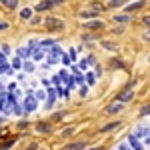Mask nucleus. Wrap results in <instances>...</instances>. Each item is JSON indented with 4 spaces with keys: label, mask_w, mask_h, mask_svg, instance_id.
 Masks as SVG:
<instances>
[{
    "label": "nucleus",
    "mask_w": 150,
    "mask_h": 150,
    "mask_svg": "<svg viewBox=\"0 0 150 150\" xmlns=\"http://www.w3.org/2000/svg\"><path fill=\"white\" fill-rule=\"evenodd\" d=\"M38 98H36V94H32V92H28V96L24 98V112L26 114H30V112H34L36 108H38V102H36Z\"/></svg>",
    "instance_id": "obj_1"
},
{
    "label": "nucleus",
    "mask_w": 150,
    "mask_h": 150,
    "mask_svg": "<svg viewBox=\"0 0 150 150\" xmlns=\"http://www.w3.org/2000/svg\"><path fill=\"white\" fill-rule=\"evenodd\" d=\"M62 50L58 46H52V50L48 52V64H58V60H62Z\"/></svg>",
    "instance_id": "obj_2"
},
{
    "label": "nucleus",
    "mask_w": 150,
    "mask_h": 150,
    "mask_svg": "<svg viewBox=\"0 0 150 150\" xmlns=\"http://www.w3.org/2000/svg\"><path fill=\"white\" fill-rule=\"evenodd\" d=\"M132 98H134V90H132V86H128L124 92H120L118 96H116V100H118V102H122V104L128 102V100H132Z\"/></svg>",
    "instance_id": "obj_3"
},
{
    "label": "nucleus",
    "mask_w": 150,
    "mask_h": 150,
    "mask_svg": "<svg viewBox=\"0 0 150 150\" xmlns=\"http://www.w3.org/2000/svg\"><path fill=\"white\" fill-rule=\"evenodd\" d=\"M128 144L132 146V150H146L142 146V142H140V138L136 134H130V136H128Z\"/></svg>",
    "instance_id": "obj_4"
},
{
    "label": "nucleus",
    "mask_w": 150,
    "mask_h": 150,
    "mask_svg": "<svg viewBox=\"0 0 150 150\" xmlns=\"http://www.w3.org/2000/svg\"><path fill=\"white\" fill-rule=\"evenodd\" d=\"M0 72L2 74H12V66H10V62L6 60L4 54H0Z\"/></svg>",
    "instance_id": "obj_5"
},
{
    "label": "nucleus",
    "mask_w": 150,
    "mask_h": 150,
    "mask_svg": "<svg viewBox=\"0 0 150 150\" xmlns=\"http://www.w3.org/2000/svg\"><path fill=\"white\" fill-rule=\"evenodd\" d=\"M56 96H58V90H56V88H48V96H46V98H48L46 108H48V110L54 106V102H56Z\"/></svg>",
    "instance_id": "obj_6"
},
{
    "label": "nucleus",
    "mask_w": 150,
    "mask_h": 150,
    "mask_svg": "<svg viewBox=\"0 0 150 150\" xmlns=\"http://www.w3.org/2000/svg\"><path fill=\"white\" fill-rule=\"evenodd\" d=\"M46 26L50 28V30H62V28H64L62 20H58V18H48V20H46Z\"/></svg>",
    "instance_id": "obj_7"
},
{
    "label": "nucleus",
    "mask_w": 150,
    "mask_h": 150,
    "mask_svg": "<svg viewBox=\"0 0 150 150\" xmlns=\"http://www.w3.org/2000/svg\"><path fill=\"white\" fill-rule=\"evenodd\" d=\"M134 134H136L138 138H148V136H150V128H148V126H144V124H140V126H136Z\"/></svg>",
    "instance_id": "obj_8"
},
{
    "label": "nucleus",
    "mask_w": 150,
    "mask_h": 150,
    "mask_svg": "<svg viewBox=\"0 0 150 150\" xmlns=\"http://www.w3.org/2000/svg\"><path fill=\"white\" fill-rule=\"evenodd\" d=\"M84 28L86 30H102L104 22L102 20H92V22H84Z\"/></svg>",
    "instance_id": "obj_9"
},
{
    "label": "nucleus",
    "mask_w": 150,
    "mask_h": 150,
    "mask_svg": "<svg viewBox=\"0 0 150 150\" xmlns=\"http://www.w3.org/2000/svg\"><path fill=\"white\" fill-rule=\"evenodd\" d=\"M60 0H46V2H40L38 6H36V10L38 12H42V10H48V8H52L54 4H58Z\"/></svg>",
    "instance_id": "obj_10"
},
{
    "label": "nucleus",
    "mask_w": 150,
    "mask_h": 150,
    "mask_svg": "<svg viewBox=\"0 0 150 150\" xmlns=\"http://www.w3.org/2000/svg\"><path fill=\"white\" fill-rule=\"evenodd\" d=\"M122 106H124V104L116 100L114 104H110V106L106 108V114H116V112H120V110H122Z\"/></svg>",
    "instance_id": "obj_11"
},
{
    "label": "nucleus",
    "mask_w": 150,
    "mask_h": 150,
    "mask_svg": "<svg viewBox=\"0 0 150 150\" xmlns=\"http://www.w3.org/2000/svg\"><path fill=\"white\" fill-rule=\"evenodd\" d=\"M86 144L88 142H84V140H80V142H74V144H68L64 150H84L86 148Z\"/></svg>",
    "instance_id": "obj_12"
},
{
    "label": "nucleus",
    "mask_w": 150,
    "mask_h": 150,
    "mask_svg": "<svg viewBox=\"0 0 150 150\" xmlns=\"http://www.w3.org/2000/svg\"><path fill=\"white\" fill-rule=\"evenodd\" d=\"M32 54H34V50H32L30 46H26V48H20V50H18V58H30Z\"/></svg>",
    "instance_id": "obj_13"
},
{
    "label": "nucleus",
    "mask_w": 150,
    "mask_h": 150,
    "mask_svg": "<svg viewBox=\"0 0 150 150\" xmlns=\"http://www.w3.org/2000/svg\"><path fill=\"white\" fill-rule=\"evenodd\" d=\"M44 54H46V52H44V48H42V46H36L34 48V54H32V60L38 62V60H42V58H44Z\"/></svg>",
    "instance_id": "obj_14"
},
{
    "label": "nucleus",
    "mask_w": 150,
    "mask_h": 150,
    "mask_svg": "<svg viewBox=\"0 0 150 150\" xmlns=\"http://www.w3.org/2000/svg\"><path fill=\"white\" fill-rule=\"evenodd\" d=\"M144 6V0H136V2H132L130 6H126V10L128 12H136V10H140Z\"/></svg>",
    "instance_id": "obj_15"
},
{
    "label": "nucleus",
    "mask_w": 150,
    "mask_h": 150,
    "mask_svg": "<svg viewBox=\"0 0 150 150\" xmlns=\"http://www.w3.org/2000/svg\"><path fill=\"white\" fill-rule=\"evenodd\" d=\"M114 22L126 24V22H130V16H128V14H116V16H114Z\"/></svg>",
    "instance_id": "obj_16"
},
{
    "label": "nucleus",
    "mask_w": 150,
    "mask_h": 150,
    "mask_svg": "<svg viewBox=\"0 0 150 150\" xmlns=\"http://www.w3.org/2000/svg\"><path fill=\"white\" fill-rule=\"evenodd\" d=\"M116 128H120V122H112V124H106L104 128H100V132H110V130H116Z\"/></svg>",
    "instance_id": "obj_17"
},
{
    "label": "nucleus",
    "mask_w": 150,
    "mask_h": 150,
    "mask_svg": "<svg viewBox=\"0 0 150 150\" xmlns=\"http://www.w3.org/2000/svg\"><path fill=\"white\" fill-rule=\"evenodd\" d=\"M2 2V6H6V8H16L18 6V0H0Z\"/></svg>",
    "instance_id": "obj_18"
},
{
    "label": "nucleus",
    "mask_w": 150,
    "mask_h": 150,
    "mask_svg": "<svg viewBox=\"0 0 150 150\" xmlns=\"http://www.w3.org/2000/svg\"><path fill=\"white\" fill-rule=\"evenodd\" d=\"M12 68H14V70L24 68V62H22V58H14V60H12Z\"/></svg>",
    "instance_id": "obj_19"
},
{
    "label": "nucleus",
    "mask_w": 150,
    "mask_h": 150,
    "mask_svg": "<svg viewBox=\"0 0 150 150\" xmlns=\"http://www.w3.org/2000/svg\"><path fill=\"white\" fill-rule=\"evenodd\" d=\"M128 0H110L108 2V8H116V6H122V4H126Z\"/></svg>",
    "instance_id": "obj_20"
},
{
    "label": "nucleus",
    "mask_w": 150,
    "mask_h": 150,
    "mask_svg": "<svg viewBox=\"0 0 150 150\" xmlns=\"http://www.w3.org/2000/svg\"><path fill=\"white\" fill-rule=\"evenodd\" d=\"M102 46L106 48V50H110V52H116V50H118V46H116L114 42H102Z\"/></svg>",
    "instance_id": "obj_21"
},
{
    "label": "nucleus",
    "mask_w": 150,
    "mask_h": 150,
    "mask_svg": "<svg viewBox=\"0 0 150 150\" xmlns=\"http://www.w3.org/2000/svg\"><path fill=\"white\" fill-rule=\"evenodd\" d=\"M20 16H22L24 20H30V18H32V10H30V8H24V10L20 12Z\"/></svg>",
    "instance_id": "obj_22"
},
{
    "label": "nucleus",
    "mask_w": 150,
    "mask_h": 150,
    "mask_svg": "<svg viewBox=\"0 0 150 150\" xmlns=\"http://www.w3.org/2000/svg\"><path fill=\"white\" fill-rule=\"evenodd\" d=\"M94 82H96V74H92V72H88V74H86V84H88V86H92Z\"/></svg>",
    "instance_id": "obj_23"
},
{
    "label": "nucleus",
    "mask_w": 150,
    "mask_h": 150,
    "mask_svg": "<svg viewBox=\"0 0 150 150\" xmlns=\"http://www.w3.org/2000/svg\"><path fill=\"white\" fill-rule=\"evenodd\" d=\"M92 16H96V10H84V12H80V18H92Z\"/></svg>",
    "instance_id": "obj_24"
},
{
    "label": "nucleus",
    "mask_w": 150,
    "mask_h": 150,
    "mask_svg": "<svg viewBox=\"0 0 150 150\" xmlns=\"http://www.w3.org/2000/svg\"><path fill=\"white\" fill-rule=\"evenodd\" d=\"M36 130H40V132H48V130H50V126H48V124H44V122H40V124H36Z\"/></svg>",
    "instance_id": "obj_25"
},
{
    "label": "nucleus",
    "mask_w": 150,
    "mask_h": 150,
    "mask_svg": "<svg viewBox=\"0 0 150 150\" xmlns=\"http://www.w3.org/2000/svg\"><path fill=\"white\" fill-rule=\"evenodd\" d=\"M150 114V104L148 106H142V108H140V116H148Z\"/></svg>",
    "instance_id": "obj_26"
},
{
    "label": "nucleus",
    "mask_w": 150,
    "mask_h": 150,
    "mask_svg": "<svg viewBox=\"0 0 150 150\" xmlns=\"http://www.w3.org/2000/svg\"><path fill=\"white\" fill-rule=\"evenodd\" d=\"M40 46L46 48V46H56V42L54 40H44V42H40Z\"/></svg>",
    "instance_id": "obj_27"
},
{
    "label": "nucleus",
    "mask_w": 150,
    "mask_h": 150,
    "mask_svg": "<svg viewBox=\"0 0 150 150\" xmlns=\"http://www.w3.org/2000/svg\"><path fill=\"white\" fill-rule=\"evenodd\" d=\"M116 150H132V146H130L128 142H122V144H120V146H118Z\"/></svg>",
    "instance_id": "obj_28"
},
{
    "label": "nucleus",
    "mask_w": 150,
    "mask_h": 150,
    "mask_svg": "<svg viewBox=\"0 0 150 150\" xmlns=\"http://www.w3.org/2000/svg\"><path fill=\"white\" fill-rule=\"evenodd\" d=\"M24 70H26V72H32V70H34V64H32V62H24Z\"/></svg>",
    "instance_id": "obj_29"
},
{
    "label": "nucleus",
    "mask_w": 150,
    "mask_h": 150,
    "mask_svg": "<svg viewBox=\"0 0 150 150\" xmlns=\"http://www.w3.org/2000/svg\"><path fill=\"white\" fill-rule=\"evenodd\" d=\"M60 78H62L64 82H68V78H70V76H68V72H66V70H62V72H60Z\"/></svg>",
    "instance_id": "obj_30"
},
{
    "label": "nucleus",
    "mask_w": 150,
    "mask_h": 150,
    "mask_svg": "<svg viewBox=\"0 0 150 150\" xmlns=\"http://www.w3.org/2000/svg\"><path fill=\"white\" fill-rule=\"evenodd\" d=\"M2 54H4V56H6V54H10V46H8V44H4V46H2Z\"/></svg>",
    "instance_id": "obj_31"
},
{
    "label": "nucleus",
    "mask_w": 150,
    "mask_h": 150,
    "mask_svg": "<svg viewBox=\"0 0 150 150\" xmlns=\"http://www.w3.org/2000/svg\"><path fill=\"white\" fill-rule=\"evenodd\" d=\"M72 132H74V128H66V130H64V132H62V136H70V134H72Z\"/></svg>",
    "instance_id": "obj_32"
},
{
    "label": "nucleus",
    "mask_w": 150,
    "mask_h": 150,
    "mask_svg": "<svg viewBox=\"0 0 150 150\" xmlns=\"http://www.w3.org/2000/svg\"><path fill=\"white\" fill-rule=\"evenodd\" d=\"M44 96H48V94H44V92H42V90H38V92H36V98H38V100H42Z\"/></svg>",
    "instance_id": "obj_33"
},
{
    "label": "nucleus",
    "mask_w": 150,
    "mask_h": 150,
    "mask_svg": "<svg viewBox=\"0 0 150 150\" xmlns=\"http://www.w3.org/2000/svg\"><path fill=\"white\" fill-rule=\"evenodd\" d=\"M70 60H72V58H70V56H66V54H64V56H62V62H64V64H66V66H68V64H70Z\"/></svg>",
    "instance_id": "obj_34"
},
{
    "label": "nucleus",
    "mask_w": 150,
    "mask_h": 150,
    "mask_svg": "<svg viewBox=\"0 0 150 150\" xmlns=\"http://www.w3.org/2000/svg\"><path fill=\"white\" fill-rule=\"evenodd\" d=\"M52 82H54V84H56V86H58V84L62 82V78H60V74H58V76H54V78H52Z\"/></svg>",
    "instance_id": "obj_35"
},
{
    "label": "nucleus",
    "mask_w": 150,
    "mask_h": 150,
    "mask_svg": "<svg viewBox=\"0 0 150 150\" xmlns=\"http://www.w3.org/2000/svg\"><path fill=\"white\" fill-rule=\"evenodd\" d=\"M12 144H14L12 140H10V142H6V144H2V150H8V148H10V146H12Z\"/></svg>",
    "instance_id": "obj_36"
},
{
    "label": "nucleus",
    "mask_w": 150,
    "mask_h": 150,
    "mask_svg": "<svg viewBox=\"0 0 150 150\" xmlns=\"http://www.w3.org/2000/svg\"><path fill=\"white\" fill-rule=\"evenodd\" d=\"M86 94H88V88H86V86H82V88H80V96H86Z\"/></svg>",
    "instance_id": "obj_37"
},
{
    "label": "nucleus",
    "mask_w": 150,
    "mask_h": 150,
    "mask_svg": "<svg viewBox=\"0 0 150 150\" xmlns=\"http://www.w3.org/2000/svg\"><path fill=\"white\" fill-rule=\"evenodd\" d=\"M6 28H8V22H2V24H0V30H2V32H4Z\"/></svg>",
    "instance_id": "obj_38"
},
{
    "label": "nucleus",
    "mask_w": 150,
    "mask_h": 150,
    "mask_svg": "<svg viewBox=\"0 0 150 150\" xmlns=\"http://www.w3.org/2000/svg\"><path fill=\"white\" fill-rule=\"evenodd\" d=\"M36 22H40V18H38V16H34V18H30V24H36Z\"/></svg>",
    "instance_id": "obj_39"
},
{
    "label": "nucleus",
    "mask_w": 150,
    "mask_h": 150,
    "mask_svg": "<svg viewBox=\"0 0 150 150\" xmlns=\"http://www.w3.org/2000/svg\"><path fill=\"white\" fill-rule=\"evenodd\" d=\"M142 22L146 24V26H150V16H144V20H142Z\"/></svg>",
    "instance_id": "obj_40"
},
{
    "label": "nucleus",
    "mask_w": 150,
    "mask_h": 150,
    "mask_svg": "<svg viewBox=\"0 0 150 150\" xmlns=\"http://www.w3.org/2000/svg\"><path fill=\"white\" fill-rule=\"evenodd\" d=\"M144 38H146V40H150V30L146 32V36H144Z\"/></svg>",
    "instance_id": "obj_41"
},
{
    "label": "nucleus",
    "mask_w": 150,
    "mask_h": 150,
    "mask_svg": "<svg viewBox=\"0 0 150 150\" xmlns=\"http://www.w3.org/2000/svg\"><path fill=\"white\" fill-rule=\"evenodd\" d=\"M146 144H148V146H150V136H148V138H146Z\"/></svg>",
    "instance_id": "obj_42"
}]
</instances>
